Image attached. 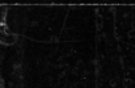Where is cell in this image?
<instances>
[{"instance_id":"6da1fadb","label":"cell","mask_w":135,"mask_h":88,"mask_svg":"<svg viewBox=\"0 0 135 88\" xmlns=\"http://www.w3.org/2000/svg\"><path fill=\"white\" fill-rule=\"evenodd\" d=\"M15 41H16V37L12 33H9L8 28L5 25H0V42L4 45H12Z\"/></svg>"}]
</instances>
